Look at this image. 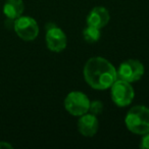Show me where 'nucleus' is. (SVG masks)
Segmentation results:
<instances>
[{"label": "nucleus", "instance_id": "6e6552de", "mask_svg": "<svg viewBox=\"0 0 149 149\" xmlns=\"http://www.w3.org/2000/svg\"><path fill=\"white\" fill-rule=\"evenodd\" d=\"M78 120V130L80 134L85 137H93L96 135L99 129V122L94 114L87 112L83 116H79Z\"/></svg>", "mask_w": 149, "mask_h": 149}, {"label": "nucleus", "instance_id": "423d86ee", "mask_svg": "<svg viewBox=\"0 0 149 149\" xmlns=\"http://www.w3.org/2000/svg\"><path fill=\"white\" fill-rule=\"evenodd\" d=\"M144 70V65L138 59H127L118 66V79L134 83L143 77Z\"/></svg>", "mask_w": 149, "mask_h": 149}, {"label": "nucleus", "instance_id": "39448f33", "mask_svg": "<svg viewBox=\"0 0 149 149\" xmlns=\"http://www.w3.org/2000/svg\"><path fill=\"white\" fill-rule=\"evenodd\" d=\"M13 30L24 41H33L39 35L38 23L31 17L21 15L13 22Z\"/></svg>", "mask_w": 149, "mask_h": 149}, {"label": "nucleus", "instance_id": "20e7f679", "mask_svg": "<svg viewBox=\"0 0 149 149\" xmlns=\"http://www.w3.org/2000/svg\"><path fill=\"white\" fill-rule=\"evenodd\" d=\"M64 108L74 116H81L89 110L90 100L86 94L81 91H72L64 98Z\"/></svg>", "mask_w": 149, "mask_h": 149}, {"label": "nucleus", "instance_id": "1a4fd4ad", "mask_svg": "<svg viewBox=\"0 0 149 149\" xmlns=\"http://www.w3.org/2000/svg\"><path fill=\"white\" fill-rule=\"evenodd\" d=\"M110 19V15L108 10L103 6H96L90 10L87 15V25L95 27L97 29H103Z\"/></svg>", "mask_w": 149, "mask_h": 149}, {"label": "nucleus", "instance_id": "9b49d317", "mask_svg": "<svg viewBox=\"0 0 149 149\" xmlns=\"http://www.w3.org/2000/svg\"><path fill=\"white\" fill-rule=\"evenodd\" d=\"M83 38L87 43H95L100 39V29L87 25V27L83 30Z\"/></svg>", "mask_w": 149, "mask_h": 149}, {"label": "nucleus", "instance_id": "f8f14e48", "mask_svg": "<svg viewBox=\"0 0 149 149\" xmlns=\"http://www.w3.org/2000/svg\"><path fill=\"white\" fill-rule=\"evenodd\" d=\"M102 111H103V103H102L101 101H99V100L90 101L88 112L94 114V116H98V114H100Z\"/></svg>", "mask_w": 149, "mask_h": 149}, {"label": "nucleus", "instance_id": "f03ea898", "mask_svg": "<svg viewBox=\"0 0 149 149\" xmlns=\"http://www.w3.org/2000/svg\"><path fill=\"white\" fill-rule=\"evenodd\" d=\"M128 130L136 135H144L149 132V108L144 105H136L128 111L125 118Z\"/></svg>", "mask_w": 149, "mask_h": 149}, {"label": "nucleus", "instance_id": "7ed1b4c3", "mask_svg": "<svg viewBox=\"0 0 149 149\" xmlns=\"http://www.w3.org/2000/svg\"><path fill=\"white\" fill-rule=\"evenodd\" d=\"M110 95L116 105L125 107L132 103L135 97V91L131 83L116 79V81L110 87Z\"/></svg>", "mask_w": 149, "mask_h": 149}, {"label": "nucleus", "instance_id": "9d476101", "mask_svg": "<svg viewBox=\"0 0 149 149\" xmlns=\"http://www.w3.org/2000/svg\"><path fill=\"white\" fill-rule=\"evenodd\" d=\"M25 4L23 0H6L3 5V13L9 21H15L23 15Z\"/></svg>", "mask_w": 149, "mask_h": 149}, {"label": "nucleus", "instance_id": "ddd939ff", "mask_svg": "<svg viewBox=\"0 0 149 149\" xmlns=\"http://www.w3.org/2000/svg\"><path fill=\"white\" fill-rule=\"evenodd\" d=\"M140 147L143 149H149V132L142 135V139L140 142Z\"/></svg>", "mask_w": 149, "mask_h": 149}, {"label": "nucleus", "instance_id": "f257e3e1", "mask_svg": "<svg viewBox=\"0 0 149 149\" xmlns=\"http://www.w3.org/2000/svg\"><path fill=\"white\" fill-rule=\"evenodd\" d=\"M83 74L86 83L96 90L108 89L118 79L113 64L101 56L89 58L84 65Z\"/></svg>", "mask_w": 149, "mask_h": 149}, {"label": "nucleus", "instance_id": "4468645a", "mask_svg": "<svg viewBox=\"0 0 149 149\" xmlns=\"http://www.w3.org/2000/svg\"><path fill=\"white\" fill-rule=\"evenodd\" d=\"M2 148H13V145H10L7 142H4V141H0V149Z\"/></svg>", "mask_w": 149, "mask_h": 149}, {"label": "nucleus", "instance_id": "0eeeda50", "mask_svg": "<svg viewBox=\"0 0 149 149\" xmlns=\"http://www.w3.org/2000/svg\"><path fill=\"white\" fill-rule=\"evenodd\" d=\"M46 29L47 31H46L45 40L48 49L56 53L63 51L68 45V38L64 32L55 25H51L50 27L47 26Z\"/></svg>", "mask_w": 149, "mask_h": 149}]
</instances>
